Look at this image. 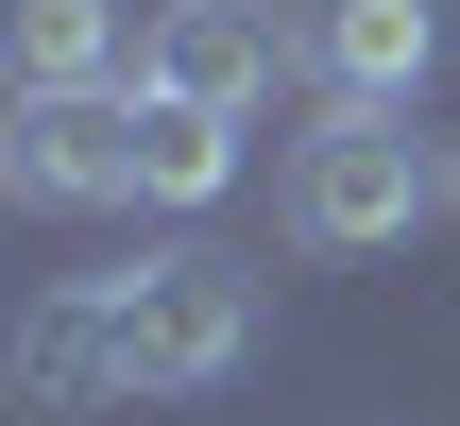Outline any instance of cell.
Masks as SVG:
<instances>
[{"instance_id":"3","label":"cell","mask_w":460,"mask_h":426,"mask_svg":"<svg viewBox=\"0 0 460 426\" xmlns=\"http://www.w3.org/2000/svg\"><path fill=\"white\" fill-rule=\"evenodd\" d=\"M0 188L17 205H137V85H17V137H0Z\"/></svg>"},{"instance_id":"7","label":"cell","mask_w":460,"mask_h":426,"mask_svg":"<svg viewBox=\"0 0 460 426\" xmlns=\"http://www.w3.org/2000/svg\"><path fill=\"white\" fill-rule=\"evenodd\" d=\"M222 188H239V120L137 85V205H222Z\"/></svg>"},{"instance_id":"1","label":"cell","mask_w":460,"mask_h":426,"mask_svg":"<svg viewBox=\"0 0 460 426\" xmlns=\"http://www.w3.org/2000/svg\"><path fill=\"white\" fill-rule=\"evenodd\" d=\"M427 205H460V188L427 171L410 102H324V120L290 137V171H273V222H290L307 256H393Z\"/></svg>"},{"instance_id":"5","label":"cell","mask_w":460,"mask_h":426,"mask_svg":"<svg viewBox=\"0 0 460 426\" xmlns=\"http://www.w3.org/2000/svg\"><path fill=\"white\" fill-rule=\"evenodd\" d=\"M290 68L324 102H410L444 68V0H290Z\"/></svg>"},{"instance_id":"4","label":"cell","mask_w":460,"mask_h":426,"mask_svg":"<svg viewBox=\"0 0 460 426\" xmlns=\"http://www.w3.org/2000/svg\"><path fill=\"white\" fill-rule=\"evenodd\" d=\"M273 68H290V0H154V17H137V85H171V102L256 120Z\"/></svg>"},{"instance_id":"6","label":"cell","mask_w":460,"mask_h":426,"mask_svg":"<svg viewBox=\"0 0 460 426\" xmlns=\"http://www.w3.org/2000/svg\"><path fill=\"white\" fill-rule=\"evenodd\" d=\"M119 393H137L119 307H102V290H34V307H17V410L85 426V410H119Z\"/></svg>"},{"instance_id":"8","label":"cell","mask_w":460,"mask_h":426,"mask_svg":"<svg viewBox=\"0 0 460 426\" xmlns=\"http://www.w3.org/2000/svg\"><path fill=\"white\" fill-rule=\"evenodd\" d=\"M17 85H119V0H0Z\"/></svg>"},{"instance_id":"2","label":"cell","mask_w":460,"mask_h":426,"mask_svg":"<svg viewBox=\"0 0 460 426\" xmlns=\"http://www.w3.org/2000/svg\"><path fill=\"white\" fill-rule=\"evenodd\" d=\"M102 307H119L137 393H222V376L256 359V273H239L222 239H154L137 273H102Z\"/></svg>"},{"instance_id":"9","label":"cell","mask_w":460,"mask_h":426,"mask_svg":"<svg viewBox=\"0 0 460 426\" xmlns=\"http://www.w3.org/2000/svg\"><path fill=\"white\" fill-rule=\"evenodd\" d=\"M444 188H460V154H444Z\"/></svg>"}]
</instances>
